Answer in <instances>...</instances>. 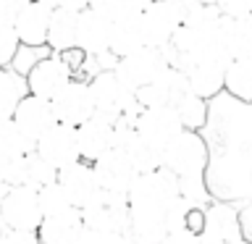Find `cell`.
<instances>
[{
	"label": "cell",
	"instance_id": "cell-37",
	"mask_svg": "<svg viewBox=\"0 0 252 244\" xmlns=\"http://www.w3.org/2000/svg\"><path fill=\"white\" fill-rule=\"evenodd\" d=\"M76 244H124V236L100 234V231H90V228H84V234L79 236Z\"/></svg>",
	"mask_w": 252,
	"mask_h": 244
},
{
	"label": "cell",
	"instance_id": "cell-7",
	"mask_svg": "<svg viewBox=\"0 0 252 244\" xmlns=\"http://www.w3.org/2000/svg\"><path fill=\"white\" fill-rule=\"evenodd\" d=\"M134 131L163 155V150L184 131L173 108H142L134 118Z\"/></svg>",
	"mask_w": 252,
	"mask_h": 244
},
{
	"label": "cell",
	"instance_id": "cell-33",
	"mask_svg": "<svg viewBox=\"0 0 252 244\" xmlns=\"http://www.w3.org/2000/svg\"><path fill=\"white\" fill-rule=\"evenodd\" d=\"M19 47L21 42L13 29V21H0V68H11Z\"/></svg>",
	"mask_w": 252,
	"mask_h": 244
},
{
	"label": "cell",
	"instance_id": "cell-11",
	"mask_svg": "<svg viewBox=\"0 0 252 244\" xmlns=\"http://www.w3.org/2000/svg\"><path fill=\"white\" fill-rule=\"evenodd\" d=\"M34 152L42 155L53 168H66V165L82 160L79 155V137L76 126L68 123H55L53 129H47L42 137L34 142Z\"/></svg>",
	"mask_w": 252,
	"mask_h": 244
},
{
	"label": "cell",
	"instance_id": "cell-21",
	"mask_svg": "<svg viewBox=\"0 0 252 244\" xmlns=\"http://www.w3.org/2000/svg\"><path fill=\"white\" fill-rule=\"evenodd\" d=\"M82 234H84V220L79 208H71L61 215H47L37 228L39 244H76Z\"/></svg>",
	"mask_w": 252,
	"mask_h": 244
},
{
	"label": "cell",
	"instance_id": "cell-31",
	"mask_svg": "<svg viewBox=\"0 0 252 244\" xmlns=\"http://www.w3.org/2000/svg\"><path fill=\"white\" fill-rule=\"evenodd\" d=\"M37 194H39V208H42L45 218L47 215H61V213H66V210L74 208L71 200H68V194H66V189L58 184V179H55L53 184L42 186Z\"/></svg>",
	"mask_w": 252,
	"mask_h": 244
},
{
	"label": "cell",
	"instance_id": "cell-39",
	"mask_svg": "<svg viewBox=\"0 0 252 244\" xmlns=\"http://www.w3.org/2000/svg\"><path fill=\"white\" fill-rule=\"evenodd\" d=\"M27 3L29 0H0V21H13Z\"/></svg>",
	"mask_w": 252,
	"mask_h": 244
},
{
	"label": "cell",
	"instance_id": "cell-28",
	"mask_svg": "<svg viewBox=\"0 0 252 244\" xmlns=\"http://www.w3.org/2000/svg\"><path fill=\"white\" fill-rule=\"evenodd\" d=\"M173 110H176L179 121L187 131H200L202 126L208 123V100L200 97V94H194L192 90L173 105Z\"/></svg>",
	"mask_w": 252,
	"mask_h": 244
},
{
	"label": "cell",
	"instance_id": "cell-25",
	"mask_svg": "<svg viewBox=\"0 0 252 244\" xmlns=\"http://www.w3.org/2000/svg\"><path fill=\"white\" fill-rule=\"evenodd\" d=\"M145 31H142V19H118L113 21V29H110V47L108 50L116 55V58H124L139 47H145Z\"/></svg>",
	"mask_w": 252,
	"mask_h": 244
},
{
	"label": "cell",
	"instance_id": "cell-12",
	"mask_svg": "<svg viewBox=\"0 0 252 244\" xmlns=\"http://www.w3.org/2000/svg\"><path fill=\"white\" fill-rule=\"evenodd\" d=\"M94 168V176H97V184H100V192H108V194H121L126 197L129 189L134 186L137 181V168L131 165V160L126 157L121 150H108L102 157L92 163Z\"/></svg>",
	"mask_w": 252,
	"mask_h": 244
},
{
	"label": "cell",
	"instance_id": "cell-18",
	"mask_svg": "<svg viewBox=\"0 0 252 244\" xmlns=\"http://www.w3.org/2000/svg\"><path fill=\"white\" fill-rule=\"evenodd\" d=\"M50 16H53L50 5L39 3V0H29L13 19V29L19 34V42L29 47H47Z\"/></svg>",
	"mask_w": 252,
	"mask_h": 244
},
{
	"label": "cell",
	"instance_id": "cell-17",
	"mask_svg": "<svg viewBox=\"0 0 252 244\" xmlns=\"http://www.w3.org/2000/svg\"><path fill=\"white\" fill-rule=\"evenodd\" d=\"M58 184L66 189L68 200L74 208L82 210L84 205H90L94 197L100 194V184H97V176H94V168L92 163L87 160H76L66 165V168L58 171Z\"/></svg>",
	"mask_w": 252,
	"mask_h": 244
},
{
	"label": "cell",
	"instance_id": "cell-27",
	"mask_svg": "<svg viewBox=\"0 0 252 244\" xmlns=\"http://www.w3.org/2000/svg\"><path fill=\"white\" fill-rule=\"evenodd\" d=\"M32 150H34V142L13 123V118L0 121V160L24 157V155H29Z\"/></svg>",
	"mask_w": 252,
	"mask_h": 244
},
{
	"label": "cell",
	"instance_id": "cell-22",
	"mask_svg": "<svg viewBox=\"0 0 252 244\" xmlns=\"http://www.w3.org/2000/svg\"><path fill=\"white\" fill-rule=\"evenodd\" d=\"M218 39L228 61L252 55V16H223L218 27Z\"/></svg>",
	"mask_w": 252,
	"mask_h": 244
},
{
	"label": "cell",
	"instance_id": "cell-10",
	"mask_svg": "<svg viewBox=\"0 0 252 244\" xmlns=\"http://www.w3.org/2000/svg\"><path fill=\"white\" fill-rule=\"evenodd\" d=\"M55 118L58 123H68V126H82L87 118L94 116V102H92V92H90V82L84 79H71L63 90L50 100Z\"/></svg>",
	"mask_w": 252,
	"mask_h": 244
},
{
	"label": "cell",
	"instance_id": "cell-41",
	"mask_svg": "<svg viewBox=\"0 0 252 244\" xmlns=\"http://www.w3.org/2000/svg\"><path fill=\"white\" fill-rule=\"evenodd\" d=\"M124 244H158V242H150V239H145V236H137V234H126L124 236Z\"/></svg>",
	"mask_w": 252,
	"mask_h": 244
},
{
	"label": "cell",
	"instance_id": "cell-32",
	"mask_svg": "<svg viewBox=\"0 0 252 244\" xmlns=\"http://www.w3.org/2000/svg\"><path fill=\"white\" fill-rule=\"evenodd\" d=\"M220 19H223V13L218 11V5L194 3L181 24H187V27H192V29H202V31H218Z\"/></svg>",
	"mask_w": 252,
	"mask_h": 244
},
{
	"label": "cell",
	"instance_id": "cell-29",
	"mask_svg": "<svg viewBox=\"0 0 252 244\" xmlns=\"http://www.w3.org/2000/svg\"><path fill=\"white\" fill-rule=\"evenodd\" d=\"M24 94H27V82L13 68H0V121L13 116V108Z\"/></svg>",
	"mask_w": 252,
	"mask_h": 244
},
{
	"label": "cell",
	"instance_id": "cell-42",
	"mask_svg": "<svg viewBox=\"0 0 252 244\" xmlns=\"http://www.w3.org/2000/svg\"><path fill=\"white\" fill-rule=\"evenodd\" d=\"M228 244H252V242H250V239H244V236H236V239H231Z\"/></svg>",
	"mask_w": 252,
	"mask_h": 244
},
{
	"label": "cell",
	"instance_id": "cell-15",
	"mask_svg": "<svg viewBox=\"0 0 252 244\" xmlns=\"http://www.w3.org/2000/svg\"><path fill=\"white\" fill-rule=\"evenodd\" d=\"M110 29L113 21L105 11L100 8H84L79 11V34H76V47L82 50L87 58L105 53L110 47Z\"/></svg>",
	"mask_w": 252,
	"mask_h": 244
},
{
	"label": "cell",
	"instance_id": "cell-19",
	"mask_svg": "<svg viewBox=\"0 0 252 244\" xmlns=\"http://www.w3.org/2000/svg\"><path fill=\"white\" fill-rule=\"evenodd\" d=\"M116 150L131 160V165L137 168V173H147V171H155L160 168V152L155 147H150L145 139L134 131V123L129 121H118L116 123Z\"/></svg>",
	"mask_w": 252,
	"mask_h": 244
},
{
	"label": "cell",
	"instance_id": "cell-2",
	"mask_svg": "<svg viewBox=\"0 0 252 244\" xmlns=\"http://www.w3.org/2000/svg\"><path fill=\"white\" fill-rule=\"evenodd\" d=\"M210 160V150L200 137V131H181L160 155V165L179 179L184 194L189 197V186H202V176Z\"/></svg>",
	"mask_w": 252,
	"mask_h": 244
},
{
	"label": "cell",
	"instance_id": "cell-14",
	"mask_svg": "<svg viewBox=\"0 0 252 244\" xmlns=\"http://www.w3.org/2000/svg\"><path fill=\"white\" fill-rule=\"evenodd\" d=\"M11 118L32 142H37L47 129H53V126L58 123L55 110H53V102L45 100V97H37V94H29V92L16 102Z\"/></svg>",
	"mask_w": 252,
	"mask_h": 244
},
{
	"label": "cell",
	"instance_id": "cell-38",
	"mask_svg": "<svg viewBox=\"0 0 252 244\" xmlns=\"http://www.w3.org/2000/svg\"><path fill=\"white\" fill-rule=\"evenodd\" d=\"M158 244H200V236L192 234V231H187V228H179V231L165 234Z\"/></svg>",
	"mask_w": 252,
	"mask_h": 244
},
{
	"label": "cell",
	"instance_id": "cell-13",
	"mask_svg": "<svg viewBox=\"0 0 252 244\" xmlns=\"http://www.w3.org/2000/svg\"><path fill=\"white\" fill-rule=\"evenodd\" d=\"M181 11L171 0H150L145 13H142V31H145V42L153 47H165L171 37L181 27Z\"/></svg>",
	"mask_w": 252,
	"mask_h": 244
},
{
	"label": "cell",
	"instance_id": "cell-24",
	"mask_svg": "<svg viewBox=\"0 0 252 244\" xmlns=\"http://www.w3.org/2000/svg\"><path fill=\"white\" fill-rule=\"evenodd\" d=\"M76 34H79V11L53 8L50 29H47V47L53 53L71 50V47H76Z\"/></svg>",
	"mask_w": 252,
	"mask_h": 244
},
{
	"label": "cell",
	"instance_id": "cell-40",
	"mask_svg": "<svg viewBox=\"0 0 252 244\" xmlns=\"http://www.w3.org/2000/svg\"><path fill=\"white\" fill-rule=\"evenodd\" d=\"M92 0H50V8H68V11H84V8H90Z\"/></svg>",
	"mask_w": 252,
	"mask_h": 244
},
{
	"label": "cell",
	"instance_id": "cell-35",
	"mask_svg": "<svg viewBox=\"0 0 252 244\" xmlns=\"http://www.w3.org/2000/svg\"><path fill=\"white\" fill-rule=\"evenodd\" d=\"M223 16H252V0H216Z\"/></svg>",
	"mask_w": 252,
	"mask_h": 244
},
{
	"label": "cell",
	"instance_id": "cell-20",
	"mask_svg": "<svg viewBox=\"0 0 252 244\" xmlns=\"http://www.w3.org/2000/svg\"><path fill=\"white\" fill-rule=\"evenodd\" d=\"M228 63L231 61H226V58H205V61L192 63L189 68H184L189 90L194 94H200V97H205V100L216 97L218 92H223Z\"/></svg>",
	"mask_w": 252,
	"mask_h": 244
},
{
	"label": "cell",
	"instance_id": "cell-34",
	"mask_svg": "<svg viewBox=\"0 0 252 244\" xmlns=\"http://www.w3.org/2000/svg\"><path fill=\"white\" fill-rule=\"evenodd\" d=\"M205 220H208V210L200 208V205H192V208L187 210V218H184V228L187 231H192L200 236L202 228H205Z\"/></svg>",
	"mask_w": 252,
	"mask_h": 244
},
{
	"label": "cell",
	"instance_id": "cell-1",
	"mask_svg": "<svg viewBox=\"0 0 252 244\" xmlns=\"http://www.w3.org/2000/svg\"><path fill=\"white\" fill-rule=\"evenodd\" d=\"M129 200V215H131V234L145 236L150 242H160L168 234V218L171 210L181 200H187L179 179L163 165L155 171L139 173L134 186L126 194Z\"/></svg>",
	"mask_w": 252,
	"mask_h": 244
},
{
	"label": "cell",
	"instance_id": "cell-23",
	"mask_svg": "<svg viewBox=\"0 0 252 244\" xmlns=\"http://www.w3.org/2000/svg\"><path fill=\"white\" fill-rule=\"evenodd\" d=\"M236 236H242L239 228V213L231 205L216 202L208 208V220L200 234V244H228Z\"/></svg>",
	"mask_w": 252,
	"mask_h": 244
},
{
	"label": "cell",
	"instance_id": "cell-16",
	"mask_svg": "<svg viewBox=\"0 0 252 244\" xmlns=\"http://www.w3.org/2000/svg\"><path fill=\"white\" fill-rule=\"evenodd\" d=\"M76 137H79V155H82V160L94 163L97 157L105 155L108 150H113L116 123L94 113L92 118H87L82 126H76Z\"/></svg>",
	"mask_w": 252,
	"mask_h": 244
},
{
	"label": "cell",
	"instance_id": "cell-9",
	"mask_svg": "<svg viewBox=\"0 0 252 244\" xmlns=\"http://www.w3.org/2000/svg\"><path fill=\"white\" fill-rule=\"evenodd\" d=\"M187 92H189L187 74L176 66H168L158 79L139 87L134 92V97L142 108H173Z\"/></svg>",
	"mask_w": 252,
	"mask_h": 244
},
{
	"label": "cell",
	"instance_id": "cell-8",
	"mask_svg": "<svg viewBox=\"0 0 252 244\" xmlns=\"http://www.w3.org/2000/svg\"><path fill=\"white\" fill-rule=\"evenodd\" d=\"M71 79H74V71L66 66V61H63L58 53L42 55V58L24 74L27 92L37 94V97H45V100H53Z\"/></svg>",
	"mask_w": 252,
	"mask_h": 244
},
{
	"label": "cell",
	"instance_id": "cell-44",
	"mask_svg": "<svg viewBox=\"0 0 252 244\" xmlns=\"http://www.w3.org/2000/svg\"><path fill=\"white\" fill-rule=\"evenodd\" d=\"M39 3H45V5H47V3H50V0H39Z\"/></svg>",
	"mask_w": 252,
	"mask_h": 244
},
{
	"label": "cell",
	"instance_id": "cell-4",
	"mask_svg": "<svg viewBox=\"0 0 252 244\" xmlns=\"http://www.w3.org/2000/svg\"><path fill=\"white\" fill-rule=\"evenodd\" d=\"M0 218L5 228L37 231L42 223L39 194L32 186H0Z\"/></svg>",
	"mask_w": 252,
	"mask_h": 244
},
{
	"label": "cell",
	"instance_id": "cell-36",
	"mask_svg": "<svg viewBox=\"0 0 252 244\" xmlns=\"http://www.w3.org/2000/svg\"><path fill=\"white\" fill-rule=\"evenodd\" d=\"M0 244H39L37 231H16V228H5L0 234Z\"/></svg>",
	"mask_w": 252,
	"mask_h": 244
},
{
	"label": "cell",
	"instance_id": "cell-6",
	"mask_svg": "<svg viewBox=\"0 0 252 244\" xmlns=\"http://www.w3.org/2000/svg\"><path fill=\"white\" fill-rule=\"evenodd\" d=\"M168 66L171 63H168V55H165L163 47L145 45V47H139V50L118 58L113 71L131 87L134 92H137L139 87H145V84L153 82V79H158Z\"/></svg>",
	"mask_w": 252,
	"mask_h": 244
},
{
	"label": "cell",
	"instance_id": "cell-30",
	"mask_svg": "<svg viewBox=\"0 0 252 244\" xmlns=\"http://www.w3.org/2000/svg\"><path fill=\"white\" fill-rule=\"evenodd\" d=\"M58 179V168H53L50 163L45 160L42 155H37L34 150L24 157V186H32V189H42L47 184Z\"/></svg>",
	"mask_w": 252,
	"mask_h": 244
},
{
	"label": "cell",
	"instance_id": "cell-26",
	"mask_svg": "<svg viewBox=\"0 0 252 244\" xmlns=\"http://www.w3.org/2000/svg\"><path fill=\"white\" fill-rule=\"evenodd\" d=\"M223 90L231 94V97L252 105V55H247V58H236V61L228 63Z\"/></svg>",
	"mask_w": 252,
	"mask_h": 244
},
{
	"label": "cell",
	"instance_id": "cell-43",
	"mask_svg": "<svg viewBox=\"0 0 252 244\" xmlns=\"http://www.w3.org/2000/svg\"><path fill=\"white\" fill-rule=\"evenodd\" d=\"M194 3H202V5H216V0H194Z\"/></svg>",
	"mask_w": 252,
	"mask_h": 244
},
{
	"label": "cell",
	"instance_id": "cell-3",
	"mask_svg": "<svg viewBox=\"0 0 252 244\" xmlns=\"http://www.w3.org/2000/svg\"><path fill=\"white\" fill-rule=\"evenodd\" d=\"M90 92H92V102H94V113L113 121V123H118V121L134 123V118L142 110V105L134 97V90L113 68L97 71L90 79Z\"/></svg>",
	"mask_w": 252,
	"mask_h": 244
},
{
	"label": "cell",
	"instance_id": "cell-5",
	"mask_svg": "<svg viewBox=\"0 0 252 244\" xmlns=\"http://www.w3.org/2000/svg\"><path fill=\"white\" fill-rule=\"evenodd\" d=\"M82 220H84V228H90V231L126 236L131 228L129 200L121 194L100 192L90 205L82 208Z\"/></svg>",
	"mask_w": 252,
	"mask_h": 244
}]
</instances>
